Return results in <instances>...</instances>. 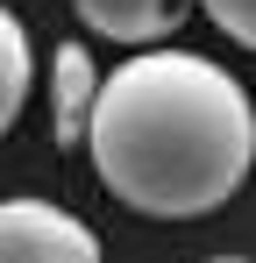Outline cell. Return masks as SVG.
Returning <instances> with one entry per match:
<instances>
[{
  "instance_id": "277c9868",
  "label": "cell",
  "mask_w": 256,
  "mask_h": 263,
  "mask_svg": "<svg viewBox=\"0 0 256 263\" xmlns=\"http://www.w3.org/2000/svg\"><path fill=\"white\" fill-rule=\"evenodd\" d=\"M79 22L107 43H164L185 22V0H71Z\"/></svg>"
},
{
  "instance_id": "6da1fadb",
  "label": "cell",
  "mask_w": 256,
  "mask_h": 263,
  "mask_svg": "<svg viewBox=\"0 0 256 263\" xmlns=\"http://www.w3.org/2000/svg\"><path fill=\"white\" fill-rule=\"evenodd\" d=\"M85 157L128 214L207 220L256 164V100L199 50H142L100 79Z\"/></svg>"
},
{
  "instance_id": "7a4b0ae2",
  "label": "cell",
  "mask_w": 256,
  "mask_h": 263,
  "mask_svg": "<svg viewBox=\"0 0 256 263\" xmlns=\"http://www.w3.org/2000/svg\"><path fill=\"white\" fill-rule=\"evenodd\" d=\"M0 263H100V235L50 199H0Z\"/></svg>"
},
{
  "instance_id": "5b68a950",
  "label": "cell",
  "mask_w": 256,
  "mask_h": 263,
  "mask_svg": "<svg viewBox=\"0 0 256 263\" xmlns=\"http://www.w3.org/2000/svg\"><path fill=\"white\" fill-rule=\"evenodd\" d=\"M29 86H36V50H29V29H22V14H14V7H0V135L22 121Z\"/></svg>"
},
{
  "instance_id": "8992f818",
  "label": "cell",
  "mask_w": 256,
  "mask_h": 263,
  "mask_svg": "<svg viewBox=\"0 0 256 263\" xmlns=\"http://www.w3.org/2000/svg\"><path fill=\"white\" fill-rule=\"evenodd\" d=\"M199 7H207V22L228 36V43L256 50V0H199Z\"/></svg>"
},
{
  "instance_id": "3957f363",
  "label": "cell",
  "mask_w": 256,
  "mask_h": 263,
  "mask_svg": "<svg viewBox=\"0 0 256 263\" xmlns=\"http://www.w3.org/2000/svg\"><path fill=\"white\" fill-rule=\"evenodd\" d=\"M93 100H100V64L85 43H57L50 50V135L57 149H79L93 128Z\"/></svg>"
}]
</instances>
